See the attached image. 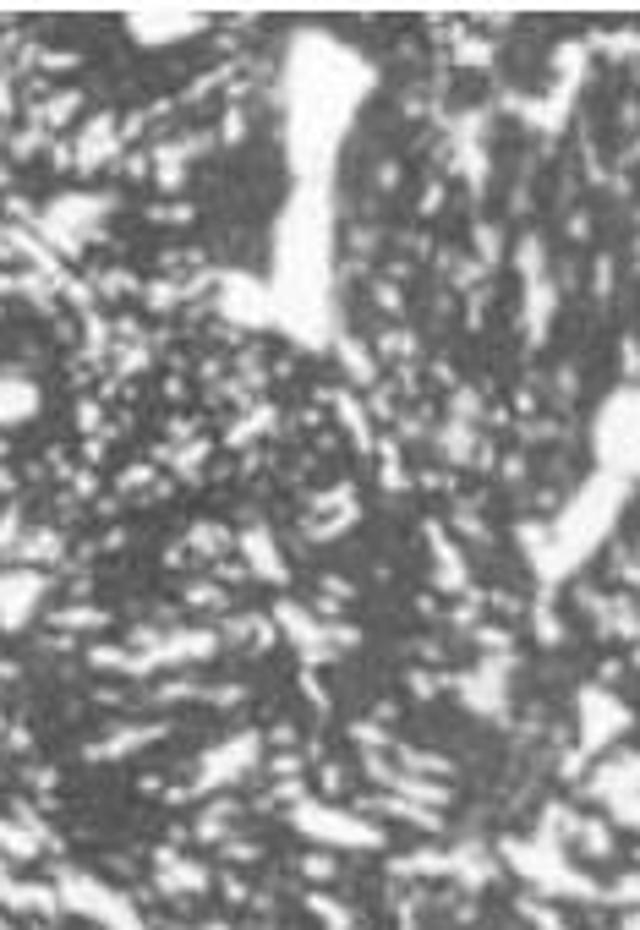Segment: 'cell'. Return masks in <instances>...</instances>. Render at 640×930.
<instances>
[{
    "mask_svg": "<svg viewBox=\"0 0 640 930\" xmlns=\"http://www.w3.org/2000/svg\"><path fill=\"white\" fill-rule=\"evenodd\" d=\"M526 914H531V925H537V930H569L553 909H542V903H526Z\"/></svg>",
    "mask_w": 640,
    "mask_h": 930,
    "instance_id": "cell-10",
    "label": "cell"
},
{
    "mask_svg": "<svg viewBox=\"0 0 640 930\" xmlns=\"http://www.w3.org/2000/svg\"><path fill=\"white\" fill-rule=\"evenodd\" d=\"M252 750H258V739H236V744H225V750H214V755H208V761H214V766H203V777H197V783H225V777L230 772H247V761H252Z\"/></svg>",
    "mask_w": 640,
    "mask_h": 930,
    "instance_id": "cell-4",
    "label": "cell"
},
{
    "mask_svg": "<svg viewBox=\"0 0 640 930\" xmlns=\"http://www.w3.org/2000/svg\"><path fill=\"white\" fill-rule=\"evenodd\" d=\"M296 821H301L307 832H318V837H334V843H345V848H362V843L378 848V843H383L372 827H362V821H351V816H340V810H301Z\"/></svg>",
    "mask_w": 640,
    "mask_h": 930,
    "instance_id": "cell-2",
    "label": "cell"
},
{
    "mask_svg": "<svg viewBox=\"0 0 640 930\" xmlns=\"http://www.w3.org/2000/svg\"><path fill=\"white\" fill-rule=\"evenodd\" d=\"M66 903H72V909H83V914H99V920H110L115 930H143V925H137V914L126 909L115 892H104L99 881H88V876H66Z\"/></svg>",
    "mask_w": 640,
    "mask_h": 930,
    "instance_id": "cell-1",
    "label": "cell"
},
{
    "mask_svg": "<svg viewBox=\"0 0 640 930\" xmlns=\"http://www.w3.org/2000/svg\"><path fill=\"white\" fill-rule=\"evenodd\" d=\"M0 848H6L11 859H33V837L28 832H11L6 821H0Z\"/></svg>",
    "mask_w": 640,
    "mask_h": 930,
    "instance_id": "cell-8",
    "label": "cell"
},
{
    "mask_svg": "<svg viewBox=\"0 0 640 930\" xmlns=\"http://www.w3.org/2000/svg\"><path fill=\"white\" fill-rule=\"evenodd\" d=\"M77 104H83V99H77L72 88H66V93H50V99H44V110H39V126H44V132H50V126H66V121L77 115Z\"/></svg>",
    "mask_w": 640,
    "mask_h": 930,
    "instance_id": "cell-7",
    "label": "cell"
},
{
    "mask_svg": "<svg viewBox=\"0 0 640 930\" xmlns=\"http://www.w3.org/2000/svg\"><path fill=\"white\" fill-rule=\"evenodd\" d=\"M33 405H39V394L28 383H0V422H28Z\"/></svg>",
    "mask_w": 640,
    "mask_h": 930,
    "instance_id": "cell-5",
    "label": "cell"
},
{
    "mask_svg": "<svg viewBox=\"0 0 640 930\" xmlns=\"http://www.w3.org/2000/svg\"><path fill=\"white\" fill-rule=\"evenodd\" d=\"M39 591H44V575H33V569H22V575H0V624H17Z\"/></svg>",
    "mask_w": 640,
    "mask_h": 930,
    "instance_id": "cell-3",
    "label": "cell"
},
{
    "mask_svg": "<svg viewBox=\"0 0 640 930\" xmlns=\"http://www.w3.org/2000/svg\"><path fill=\"white\" fill-rule=\"evenodd\" d=\"M241 553H247L252 564H258V575H269V580H285V564H279V558L269 553V537H258V531H252V537H241Z\"/></svg>",
    "mask_w": 640,
    "mask_h": 930,
    "instance_id": "cell-6",
    "label": "cell"
},
{
    "mask_svg": "<svg viewBox=\"0 0 640 930\" xmlns=\"http://www.w3.org/2000/svg\"><path fill=\"white\" fill-rule=\"evenodd\" d=\"M624 930H640V914H635V920H624Z\"/></svg>",
    "mask_w": 640,
    "mask_h": 930,
    "instance_id": "cell-11",
    "label": "cell"
},
{
    "mask_svg": "<svg viewBox=\"0 0 640 930\" xmlns=\"http://www.w3.org/2000/svg\"><path fill=\"white\" fill-rule=\"evenodd\" d=\"M312 914H323V920H329L334 930H351V914H345L334 898H312Z\"/></svg>",
    "mask_w": 640,
    "mask_h": 930,
    "instance_id": "cell-9",
    "label": "cell"
}]
</instances>
